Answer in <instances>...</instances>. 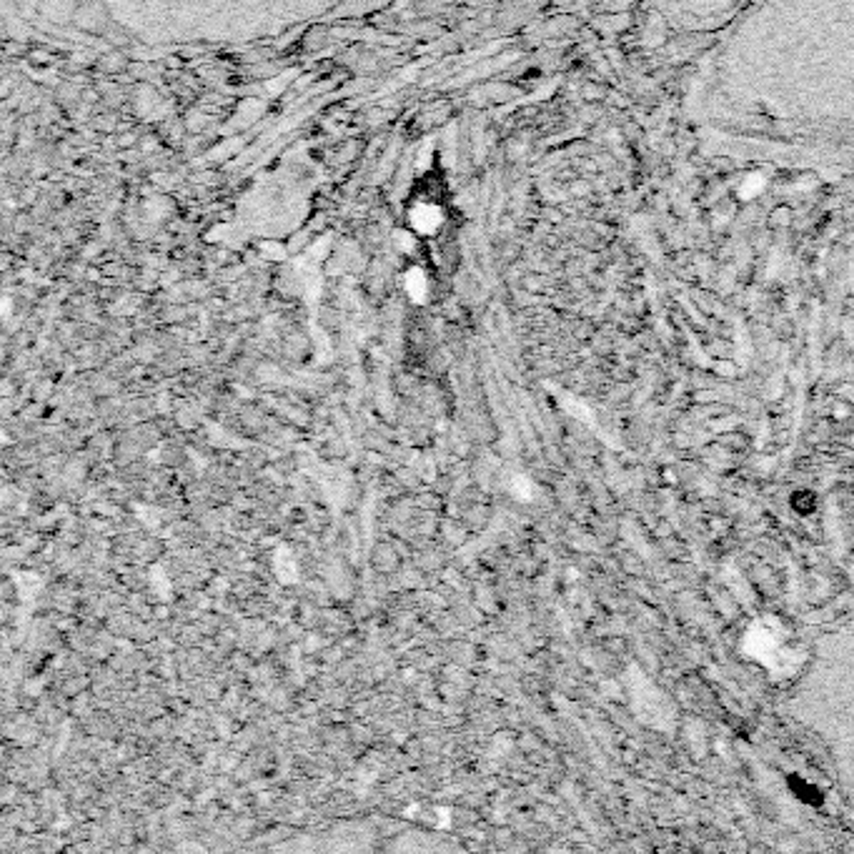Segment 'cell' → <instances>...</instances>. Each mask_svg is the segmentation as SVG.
<instances>
[{
  "label": "cell",
  "instance_id": "6da1fadb",
  "mask_svg": "<svg viewBox=\"0 0 854 854\" xmlns=\"http://www.w3.org/2000/svg\"><path fill=\"white\" fill-rule=\"evenodd\" d=\"M789 707L817 739L842 795L854 807V621L819 636Z\"/></svg>",
  "mask_w": 854,
  "mask_h": 854
},
{
  "label": "cell",
  "instance_id": "7a4b0ae2",
  "mask_svg": "<svg viewBox=\"0 0 854 854\" xmlns=\"http://www.w3.org/2000/svg\"><path fill=\"white\" fill-rule=\"evenodd\" d=\"M441 221H444V213L433 203H422L411 211V226L419 234H436L441 228Z\"/></svg>",
  "mask_w": 854,
  "mask_h": 854
},
{
  "label": "cell",
  "instance_id": "3957f363",
  "mask_svg": "<svg viewBox=\"0 0 854 854\" xmlns=\"http://www.w3.org/2000/svg\"><path fill=\"white\" fill-rule=\"evenodd\" d=\"M406 291L411 293L414 301H423V298H426V276H423L419 269H414L409 276H406Z\"/></svg>",
  "mask_w": 854,
  "mask_h": 854
}]
</instances>
